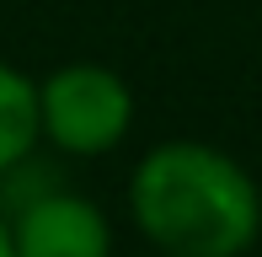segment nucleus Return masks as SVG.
I'll use <instances>...</instances> for the list:
<instances>
[{
  "label": "nucleus",
  "mask_w": 262,
  "mask_h": 257,
  "mask_svg": "<svg viewBox=\"0 0 262 257\" xmlns=\"http://www.w3.org/2000/svg\"><path fill=\"white\" fill-rule=\"evenodd\" d=\"M38 128L59 156H113L134 128V86L91 59L59 65L38 80Z\"/></svg>",
  "instance_id": "obj_2"
},
{
  "label": "nucleus",
  "mask_w": 262,
  "mask_h": 257,
  "mask_svg": "<svg viewBox=\"0 0 262 257\" xmlns=\"http://www.w3.org/2000/svg\"><path fill=\"white\" fill-rule=\"evenodd\" d=\"M128 215L166 257H246L262 241V188L209 139H161L134 161Z\"/></svg>",
  "instance_id": "obj_1"
},
{
  "label": "nucleus",
  "mask_w": 262,
  "mask_h": 257,
  "mask_svg": "<svg viewBox=\"0 0 262 257\" xmlns=\"http://www.w3.org/2000/svg\"><path fill=\"white\" fill-rule=\"evenodd\" d=\"M6 225H11V252L16 257H113L107 209L91 204L86 193L64 188V182L16 204L6 215Z\"/></svg>",
  "instance_id": "obj_3"
},
{
  "label": "nucleus",
  "mask_w": 262,
  "mask_h": 257,
  "mask_svg": "<svg viewBox=\"0 0 262 257\" xmlns=\"http://www.w3.org/2000/svg\"><path fill=\"white\" fill-rule=\"evenodd\" d=\"M0 257H16V252H11V225H6V215H0Z\"/></svg>",
  "instance_id": "obj_5"
},
{
  "label": "nucleus",
  "mask_w": 262,
  "mask_h": 257,
  "mask_svg": "<svg viewBox=\"0 0 262 257\" xmlns=\"http://www.w3.org/2000/svg\"><path fill=\"white\" fill-rule=\"evenodd\" d=\"M43 145L38 128V80L0 59V172Z\"/></svg>",
  "instance_id": "obj_4"
},
{
  "label": "nucleus",
  "mask_w": 262,
  "mask_h": 257,
  "mask_svg": "<svg viewBox=\"0 0 262 257\" xmlns=\"http://www.w3.org/2000/svg\"><path fill=\"white\" fill-rule=\"evenodd\" d=\"M156 257H166V252H156Z\"/></svg>",
  "instance_id": "obj_6"
}]
</instances>
